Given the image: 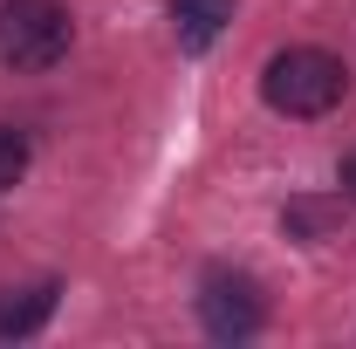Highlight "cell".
I'll return each instance as SVG.
<instances>
[{
    "instance_id": "cell-8",
    "label": "cell",
    "mask_w": 356,
    "mask_h": 349,
    "mask_svg": "<svg viewBox=\"0 0 356 349\" xmlns=\"http://www.w3.org/2000/svg\"><path fill=\"white\" fill-rule=\"evenodd\" d=\"M343 199H350V206H356V151H350V158H343Z\"/></svg>"
},
{
    "instance_id": "cell-5",
    "label": "cell",
    "mask_w": 356,
    "mask_h": 349,
    "mask_svg": "<svg viewBox=\"0 0 356 349\" xmlns=\"http://www.w3.org/2000/svg\"><path fill=\"white\" fill-rule=\"evenodd\" d=\"M55 281H35V288H21V295H0V336H35L48 315H55Z\"/></svg>"
},
{
    "instance_id": "cell-3",
    "label": "cell",
    "mask_w": 356,
    "mask_h": 349,
    "mask_svg": "<svg viewBox=\"0 0 356 349\" xmlns=\"http://www.w3.org/2000/svg\"><path fill=\"white\" fill-rule=\"evenodd\" d=\"M199 322H206V336H220V343L261 336V322H267L261 281L240 274V267H213V274L199 281Z\"/></svg>"
},
{
    "instance_id": "cell-1",
    "label": "cell",
    "mask_w": 356,
    "mask_h": 349,
    "mask_svg": "<svg viewBox=\"0 0 356 349\" xmlns=\"http://www.w3.org/2000/svg\"><path fill=\"white\" fill-rule=\"evenodd\" d=\"M261 96H267V110H281V117H329L350 96V69L329 48H281L261 69Z\"/></svg>"
},
{
    "instance_id": "cell-4",
    "label": "cell",
    "mask_w": 356,
    "mask_h": 349,
    "mask_svg": "<svg viewBox=\"0 0 356 349\" xmlns=\"http://www.w3.org/2000/svg\"><path fill=\"white\" fill-rule=\"evenodd\" d=\"M233 21V0H172V28H178V48H213Z\"/></svg>"
},
{
    "instance_id": "cell-6",
    "label": "cell",
    "mask_w": 356,
    "mask_h": 349,
    "mask_svg": "<svg viewBox=\"0 0 356 349\" xmlns=\"http://www.w3.org/2000/svg\"><path fill=\"white\" fill-rule=\"evenodd\" d=\"M336 219H343V206H336V199H295V206L281 213V226H288V240H322Z\"/></svg>"
},
{
    "instance_id": "cell-7",
    "label": "cell",
    "mask_w": 356,
    "mask_h": 349,
    "mask_svg": "<svg viewBox=\"0 0 356 349\" xmlns=\"http://www.w3.org/2000/svg\"><path fill=\"white\" fill-rule=\"evenodd\" d=\"M21 172H28V137L14 131V124H0V192L21 185Z\"/></svg>"
},
{
    "instance_id": "cell-2",
    "label": "cell",
    "mask_w": 356,
    "mask_h": 349,
    "mask_svg": "<svg viewBox=\"0 0 356 349\" xmlns=\"http://www.w3.org/2000/svg\"><path fill=\"white\" fill-rule=\"evenodd\" d=\"M76 42V21L62 0H0V69L42 76Z\"/></svg>"
}]
</instances>
